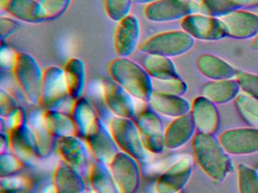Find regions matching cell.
<instances>
[{
  "label": "cell",
  "instance_id": "cell-1",
  "mask_svg": "<svg viewBox=\"0 0 258 193\" xmlns=\"http://www.w3.org/2000/svg\"><path fill=\"white\" fill-rule=\"evenodd\" d=\"M192 149L198 164L213 180L222 182L233 170L230 155L214 134L196 133Z\"/></svg>",
  "mask_w": 258,
  "mask_h": 193
},
{
  "label": "cell",
  "instance_id": "cell-2",
  "mask_svg": "<svg viewBox=\"0 0 258 193\" xmlns=\"http://www.w3.org/2000/svg\"><path fill=\"white\" fill-rule=\"evenodd\" d=\"M108 72L111 79L131 96L149 103L154 92L153 82L141 64L128 57H117L110 62Z\"/></svg>",
  "mask_w": 258,
  "mask_h": 193
},
{
  "label": "cell",
  "instance_id": "cell-3",
  "mask_svg": "<svg viewBox=\"0 0 258 193\" xmlns=\"http://www.w3.org/2000/svg\"><path fill=\"white\" fill-rule=\"evenodd\" d=\"M13 73L26 101L31 104H39L43 71L36 59L28 53H19Z\"/></svg>",
  "mask_w": 258,
  "mask_h": 193
},
{
  "label": "cell",
  "instance_id": "cell-4",
  "mask_svg": "<svg viewBox=\"0 0 258 193\" xmlns=\"http://www.w3.org/2000/svg\"><path fill=\"white\" fill-rule=\"evenodd\" d=\"M195 40L183 30L162 32L151 36L140 45L143 53L176 57L183 55L192 49Z\"/></svg>",
  "mask_w": 258,
  "mask_h": 193
},
{
  "label": "cell",
  "instance_id": "cell-5",
  "mask_svg": "<svg viewBox=\"0 0 258 193\" xmlns=\"http://www.w3.org/2000/svg\"><path fill=\"white\" fill-rule=\"evenodd\" d=\"M71 98L68 90L64 69L50 66L43 70L41 93L39 104L46 110L61 108L68 98Z\"/></svg>",
  "mask_w": 258,
  "mask_h": 193
},
{
  "label": "cell",
  "instance_id": "cell-6",
  "mask_svg": "<svg viewBox=\"0 0 258 193\" xmlns=\"http://www.w3.org/2000/svg\"><path fill=\"white\" fill-rule=\"evenodd\" d=\"M200 12V3L196 0H158L146 6L144 15L153 23L182 21L185 17Z\"/></svg>",
  "mask_w": 258,
  "mask_h": 193
},
{
  "label": "cell",
  "instance_id": "cell-7",
  "mask_svg": "<svg viewBox=\"0 0 258 193\" xmlns=\"http://www.w3.org/2000/svg\"><path fill=\"white\" fill-rule=\"evenodd\" d=\"M181 27L195 40L216 42L227 37L220 18L208 16L200 12L183 18L181 21Z\"/></svg>",
  "mask_w": 258,
  "mask_h": 193
},
{
  "label": "cell",
  "instance_id": "cell-8",
  "mask_svg": "<svg viewBox=\"0 0 258 193\" xmlns=\"http://www.w3.org/2000/svg\"><path fill=\"white\" fill-rule=\"evenodd\" d=\"M222 146L230 155H247L258 152V128H232L219 137Z\"/></svg>",
  "mask_w": 258,
  "mask_h": 193
},
{
  "label": "cell",
  "instance_id": "cell-9",
  "mask_svg": "<svg viewBox=\"0 0 258 193\" xmlns=\"http://www.w3.org/2000/svg\"><path fill=\"white\" fill-rule=\"evenodd\" d=\"M193 170L192 160L184 156L172 164L160 176L156 184L158 193H177L188 183Z\"/></svg>",
  "mask_w": 258,
  "mask_h": 193
},
{
  "label": "cell",
  "instance_id": "cell-10",
  "mask_svg": "<svg viewBox=\"0 0 258 193\" xmlns=\"http://www.w3.org/2000/svg\"><path fill=\"white\" fill-rule=\"evenodd\" d=\"M226 36L235 39H253L258 33V15L240 9L220 18Z\"/></svg>",
  "mask_w": 258,
  "mask_h": 193
},
{
  "label": "cell",
  "instance_id": "cell-11",
  "mask_svg": "<svg viewBox=\"0 0 258 193\" xmlns=\"http://www.w3.org/2000/svg\"><path fill=\"white\" fill-rule=\"evenodd\" d=\"M102 91L108 108L119 117L132 118L135 115L134 96L112 79L103 80Z\"/></svg>",
  "mask_w": 258,
  "mask_h": 193
},
{
  "label": "cell",
  "instance_id": "cell-12",
  "mask_svg": "<svg viewBox=\"0 0 258 193\" xmlns=\"http://www.w3.org/2000/svg\"><path fill=\"white\" fill-rule=\"evenodd\" d=\"M189 115L196 132L214 134L218 130L220 119L217 105L204 96H197L192 101Z\"/></svg>",
  "mask_w": 258,
  "mask_h": 193
},
{
  "label": "cell",
  "instance_id": "cell-13",
  "mask_svg": "<svg viewBox=\"0 0 258 193\" xmlns=\"http://www.w3.org/2000/svg\"><path fill=\"white\" fill-rule=\"evenodd\" d=\"M140 25L138 18L128 15L118 23L114 33V49L117 57H128L138 46Z\"/></svg>",
  "mask_w": 258,
  "mask_h": 193
},
{
  "label": "cell",
  "instance_id": "cell-14",
  "mask_svg": "<svg viewBox=\"0 0 258 193\" xmlns=\"http://www.w3.org/2000/svg\"><path fill=\"white\" fill-rule=\"evenodd\" d=\"M139 126L145 127L143 133L146 132V143L151 152L160 153L165 146L164 132L162 122L158 113L153 110H144L139 114L137 119ZM145 133V134H146Z\"/></svg>",
  "mask_w": 258,
  "mask_h": 193
},
{
  "label": "cell",
  "instance_id": "cell-15",
  "mask_svg": "<svg viewBox=\"0 0 258 193\" xmlns=\"http://www.w3.org/2000/svg\"><path fill=\"white\" fill-rule=\"evenodd\" d=\"M1 6L9 15L28 24H41L47 20L37 0H1Z\"/></svg>",
  "mask_w": 258,
  "mask_h": 193
},
{
  "label": "cell",
  "instance_id": "cell-16",
  "mask_svg": "<svg viewBox=\"0 0 258 193\" xmlns=\"http://www.w3.org/2000/svg\"><path fill=\"white\" fill-rule=\"evenodd\" d=\"M196 67L209 80L232 79L238 70L224 59L212 54H202L196 59Z\"/></svg>",
  "mask_w": 258,
  "mask_h": 193
},
{
  "label": "cell",
  "instance_id": "cell-17",
  "mask_svg": "<svg viewBox=\"0 0 258 193\" xmlns=\"http://www.w3.org/2000/svg\"><path fill=\"white\" fill-rule=\"evenodd\" d=\"M200 96L209 100L216 105L234 101L241 92L236 78L209 80L200 87Z\"/></svg>",
  "mask_w": 258,
  "mask_h": 193
},
{
  "label": "cell",
  "instance_id": "cell-18",
  "mask_svg": "<svg viewBox=\"0 0 258 193\" xmlns=\"http://www.w3.org/2000/svg\"><path fill=\"white\" fill-rule=\"evenodd\" d=\"M149 104L157 113L174 119L189 114L191 110V104L182 96L159 92H153Z\"/></svg>",
  "mask_w": 258,
  "mask_h": 193
},
{
  "label": "cell",
  "instance_id": "cell-19",
  "mask_svg": "<svg viewBox=\"0 0 258 193\" xmlns=\"http://www.w3.org/2000/svg\"><path fill=\"white\" fill-rule=\"evenodd\" d=\"M196 128L189 114L176 118L167 127L164 132L165 146L177 149L192 140L196 134Z\"/></svg>",
  "mask_w": 258,
  "mask_h": 193
},
{
  "label": "cell",
  "instance_id": "cell-20",
  "mask_svg": "<svg viewBox=\"0 0 258 193\" xmlns=\"http://www.w3.org/2000/svg\"><path fill=\"white\" fill-rule=\"evenodd\" d=\"M140 64L152 79L167 80L180 77L174 63L170 57L144 53L141 57Z\"/></svg>",
  "mask_w": 258,
  "mask_h": 193
},
{
  "label": "cell",
  "instance_id": "cell-21",
  "mask_svg": "<svg viewBox=\"0 0 258 193\" xmlns=\"http://www.w3.org/2000/svg\"><path fill=\"white\" fill-rule=\"evenodd\" d=\"M64 76L69 95L72 99H80L84 92L86 81L85 65L81 59L73 57L64 65Z\"/></svg>",
  "mask_w": 258,
  "mask_h": 193
},
{
  "label": "cell",
  "instance_id": "cell-22",
  "mask_svg": "<svg viewBox=\"0 0 258 193\" xmlns=\"http://www.w3.org/2000/svg\"><path fill=\"white\" fill-rule=\"evenodd\" d=\"M245 7H247V0H202L200 13L220 18Z\"/></svg>",
  "mask_w": 258,
  "mask_h": 193
},
{
  "label": "cell",
  "instance_id": "cell-23",
  "mask_svg": "<svg viewBox=\"0 0 258 193\" xmlns=\"http://www.w3.org/2000/svg\"><path fill=\"white\" fill-rule=\"evenodd\" d=\"M233 103L238 116L247 127L258 128V100L241 91Z\"/></svg>",
  "mask_w": 258,
  "mask_h": 193
},
{
  "label": "cell",
  "instance_id": "cell-24",
  "mask_svg": "<svg viewBox=\"0 0 258 193\" xmlns=\"http://www.w3.org/2000/svg\"><path fill=\"white\" fill-rule=\"evenodd\" d=\"M238 191L239 193H258V172L245 164L238 167Z\"/></svg>",
  "mask_w": 258,
  "mask_h": 193
},
{
  "label": "cell",
  "instance_id": "cell-25",
  "mask_svg": "<svg viewBox=\"0 0 258 193\" xmlns=\"http://www.w3.org/2000/svg\"><path fill=\"white\" fill-rule=\"evenodd\" d=\"M152 82L154 91L159 93L182 96L188 90L187 83L181 77L167 80L152 79Z\"/></svg>",
  "mask_w": 258,
  "mask_h": 193
},
{
  "label": "cell",
  "instance_id": "cell-26",
  "mask_svg": "<svg viewBox=\"0 0 258 193\" xmlns=\"http://www.w3.org/2000/svg\"><path fill=\"white\" fill-rule=\"evenodd\" d=\"M132 3L133 0H103L108 18L117 23L130 15Z\"/></svg>",
  "mask_w": 258,
  "mask_h": 193
},
{
  "label": "cell",
  "instance_id": "cell-27",
  "mask_svg": "<svg viewBox=\"0 0 258 193\" xmlns=\"http://www.w3.org/2000/svg\"><path fill=\"white\" fill-rule=\"evenodd\" d=\"M46 14L47 20H55L62 16L69 9L72 0H37Z\"/></svg>",
  "mask_w": 258,
  "mask_h": 193
},
{
  "label": "cell",
  "instance_id": "cell-28",
  "mask_svg": "<svg viewBox=\"0 0 258 193\" xmlns=\"http://www.w3.org/2000/svg\"><path fill=\"white\" fill-rule=\"evenodd\" d=\"M241 91L258 100V74L238 70L236 77Z\"/></svg>",
  "mask_w": 258,
  "mask_h": 193
},
{
  "label": "cell",
  "instance_id": "cell-29",
  "mask_svg": "<svg viewBox=\"0 0 258 193\" xmlns=\"http://www.w3.org/2000/svg\"><path fill=\"white\" fill-rule=\"evenodd\" d=\"M1 51H0V64L4 70L13 71L17 60L18 54L8 45L1 40Z\"/></svg>",
  "mask_w": 258,
  "mask_h": 193
},
{
  "label": "cell",
  "instance_id": "cell-30",
  "mask_svg": "<svg viewBox=\"0 0 258 193\" xmlns=\"http://www.w3.org/2000/svg\"><path fill=\"white\" fill-rule=\"evenodd\" d=\"M17 102L7 90H1V114L2 116L10 117L19 109Z\"/></svg>",
  "mask_w": 258,
  "mask_h": 193
},
{
  "label": "cell",
  "instance_id": "cell-31",
  "mask_svg": "<svg viewBox=\"0 0 258 193\" xmlns=\"http://www.w3.org/2000/svg\"><path fill=\"white\" fill-rule=\"evenodd\" d=\"M19 28V24L15 20L7 17H2L0 18V36L1 40L11 36L13 33Z\"/></svg>",
  "mask_w": 258,
  "mask_h": 193
},
{
  "label": "cell",
  "instance_id": "cell-32",
  "mask_svg": "<svg viewBox=\"0 0 258 193\" xmlns=\"http://www.w3.org/2000/svg\"><path fill=\"white\" fill-rule=\"evenodd\" d=\"M250 48L253 51H258V33L256 36L252 39L251 44H250Z\"/></svg>",
  "mask_w": 258,
  "mask_h": 193
},
{
  "label": "cell",
  "instance_id": "cell-33",
  "mask_svg": "<svg viewBox=\"0 0 258 193\" xmlns=\"http://www.w3.org/2000/svg\"><path fill=\"white\" fill-rule=\"evenodd\" d=\"M158 1V0H133V3L135 4L139 5H148L152 4V3H155V2Z\"/></svg>",
  "mask_w": 258,
  "mask_h": 193
},
{
  "label": "cell",
  "instance_id": "cell-34",
  "mask_svg": "<svg viewBox=\"0 0 258 193\" xmlns=\"http://www.w3.org/2000/svg\"><path fill=\"white\" fill-rule=\"evenodd\" d=\"M247 7H251V6H257L258 0H247Z\"/></svg>",
  "mask_w": 258,
  "mask_h": 193
},
{
  "label": "cell",
  "instance_id": "cell-35",
  "mask_svg": "<svg viewBox=\"0 0 258 193\" xmlns=\"http://www.w3.org/2000/svg\"><path fill=\"white\" fill-rule=\"evenodd\" d=\"M257 170V172H258V170Z\"/></svg>",
  "mask_w": 258,
  "mask_h": 193
}]
</instances>
